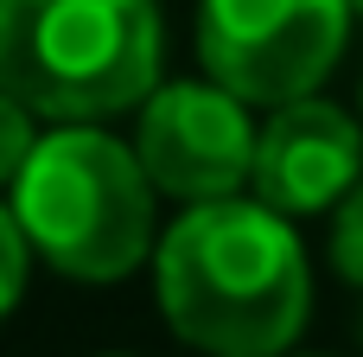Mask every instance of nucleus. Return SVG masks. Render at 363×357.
Masks as SVG:
<instances>
[{
	"label": "nucleus",
	"instance_id": "f257e3e1",
	"mask_svg": "<svg viewBox=\"0 0 363 357\" xmlns=\"http://www.w3.org/2000/svg\"><path fill=\"white\" fill-rule=\"evenodd\" d=\"M166 326L211 357H281L313 313L294 217L262 198H204L153 249Z\"/></svg>",
	"mask_w": 363,
	"mask_h": 357
},
{
	"label": "nucleus",
	"instance_id": "f03ea898",
	"mask_svg": "<svg viewBox=\"0 0 363 357\" xmlns=\"http://www.w3.org/2000/svg\"><path fill=\"white\" fill-rule=\"evenodd\" d=\"M153 0H0V89L38 121H108L160 89Z\"/></svg>",
	"mask_w": 363,
	"mask_h": 357
},
{
	"label": "nucleus",
	"instance_id": "9d476101",
	"mask_svg": "<svg viewBox=\"0 0 363 357\" xmlns=\"http://www.w3.org/2000/svg\"><path fill=\"white\" fill-rule=\"evenodd\" d=\"M351 13H357V19H363V0H351Z\"/></svg>",
	"mask_w": 363,
	"mask_h": 357
},
{
	"label": "nucleus",
	"instance_id": "39448f33",
	"mask_svg": "<svg viewBox=\"0 0 363 357\" xmlns=\"http://www.w3.org/2000/svg\"><path fill=\"white\" fill-rule=\"evenodd\" d=\"M255 121L236 89L217 77L204 83H160L140 102L134 121V153L153 179V192L204 204V198H236L255 179Z\"/></svg>",
	"mask_w": 363,
	"mask_h": 357
},
{
	"label": "nucleus",
	"instance_id": "7ed1b4c3",
	"mask_svg": "<svg viewBox=\"0 0 363 357\" xmlns=\"http://www.w3.org/2000/svg\"><path fill=\"white\" fill-rule=\"evenodd\" d=\"M13 211L32 256L70 281H121L153 256V179L102 121H51L13 179Z\"/></svg>",
	"mask_w": 363,
	"mask_h": 357
},
{
	"label": "nucleus",
	"instance_id": "1a4fd4ad",
	"mask_svg": "<svg viewBox=\"0 0 363 357\" xmlns=\"http://www.w3.org/2000/svg\"><path fill=\"white\" fill-rule=\"evenodd\" d=\"M26 268H32V243H26V224L13 204H0V319L19 307L26 294Z\"/></svg>",
	"mask_w": 363,
	"mask_h": 357
},
{
	"label": "nucleus",
	"instance_id": "20e7f679",
	"mask_svg": "<svg viewBox=\"0 0 363 357\" xmlns=\"http://www.w3.org/2000/svg\"><path fill=\"white\" fill-rule=\"evenodd\" d=\"M351 0H204L198 6V57L204 77L236 89L242 102H300L332 77Z\"/></svg>",
	"mask_w": 363,
	"mask_h": 357
},
{
	"label": "nucleus",
	"instance_id": "0eeeda50",
	"mask_svg": "<svg viewBox=\"0 0 363 357\" xmlns=\"http://www.w3.org/2000/svg\"><path fill=\"white\" fill-rule=\"evenodd\" d=\"M32 147H38V115H32L13 89H0V185H13V179L26 172Z\"/></svg>",
	"mask_w": 363,
	"mask_h": 357
},
{
	"label": "nucleus",
	"instance_id": "423d86ee",
	"mask_svg": "<svg viewBox=\"0 0 363 357\" xmlns=\"http://www.w3.org/2000/svg\"><path fill=\"white\" fill-rule=\"evenodd\" d=\"M357 179H363V128L338 102L300 96L262 121L255 179H249L262 204H274L287 217H313V211H332Z\"/></svg>",
	"mask_w": 363,
	"mask_h": 357
},
{
	"label": "nucleus",
	"instance_id": "6e6552de",
	"mask_svg": "<svg viewBox=\"0 0 363 357\" xmlns=\"http://www.w3.org/2000/svg\"><path fill=\"white\" fill-rule=\"evenodd\" d=\"M332 262L351 287H363V179L332 204Z\"/></svg>",
	"mask_w": 363,
	"mask_h": 357
}]
</instances>
